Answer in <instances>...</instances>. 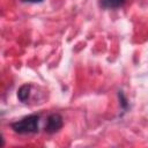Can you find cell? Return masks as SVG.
Here are the masks:
<instances>
[{"mask_svg": "<svg viewBox=\"0 0 148 148\" xmlns=\"http://www.w3.org/2000/svg\"><path fill=\"white\" fill-rule=\"evenodd\" d=\"M40 114L31 113L10 124L12 130L17 134H35L39 131Z\"/></svg>", "mask_w": 148, "mask_h": 148, "instance_id": "6da1fadb", "label": "cell"}, {"mask_svg": "<svg viewBox=\"0 0 148 148\" xmlns=\"http://www.w3.org/2000/svg\"><path fill=\"white\" fill-rule=\"evenodd\" d=\"M62 126H64V119H62L61 114L54 112V113H51L46 118V124H45L44 131L47 134H54V133L59 132Z\"/></svg>", "mask_w": 148, "mask_h": 148, "instance_id": "7a4b0ae2", "label": "cell"}, {"mask_svg": "<svg viewBox=\"0 0 148 148\" xmlns=\"http://www.w3.org/2000/svg\"><path fill=\"white\" fill-rule=\"evenodd\" d=\"M126 0H98L99 6L103 9H117L125 5Z\"/></svg>", "mask_w": 148, "mask_h": 148, "instance_id": "3957f363", "label": "cell"}, {"mask_svg": "<svg viewBox=\"0 0 148 148\" xmlns=\"http://www.w3.org/2000/svg\"><path fill=\"white\" fill-rule=\"evenodd\" d=\"M30 90H31V84H29V83L22 84L20 87V89L17 90V98L22 103H25L30 96Z\"/></svg>", "mask_w": 148, "mask_h": 148, "instance_id": "277c9868", "label": "cell"}, {"mask_svg": "<svg viewBox=\"0 0 148 148\" xmlns=\"http://www.w3.org/2000/svg\"><path fill=\"white\" fill-rule=\"evenodd\" d=\"M118 97H119V101H120V106L123 108V110H126L128 108V103H127V98L125 97V95L121 90L118 91Z\"/></svg>", "mask_w": 148, "mask_h": 148, "instance_id": "5b68a950", "label": "cell"}, {"mask_svg": "<svg viewBox=\"0 0 148 148\" xmlns=\"http://www.w3.org/2000/svg\"><path fill=\"white\" fill-rule=\"evenodd\" d=\"M22 2H27V3H39L44 0H21Z\"/></svg>", "mask_w": 148, "mask_h": 148, "instance_id": "8992f818", "label": "cell"}]
</instances>
